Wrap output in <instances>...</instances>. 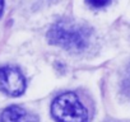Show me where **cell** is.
<instances>
[{
    "label": "cell",
    "mask_w": 130,
    "mask_h": 122,
    "mask_svg": "<svg viewBox=\"0 0 130 122\" xmlns=\"http://www.w3.org/2000/svg\"><path fill=\"white\" fill-rule=\"evenodd\" d=\"M91 37L92 31L89 27L70 21L55 23L47 33V38L51 45L60 46L72 52H80L86 50L91 43Z\"/></svg>",
    "instance_id": "6da1fadb"
},
{
    "label": "cell",
    "mask_w": 130,
    "mask_h": 122,
    "mask_svg": "<svg viewBox=\"0 0 130 122\" xmlns=\"http://www.w3.org/2000/svg\"><path fill=\"white\" fill-rule=\"evenodd\" d=\"M51 113L57 122H87L88 111L75 93L68 92L55 98Z\"/></svg>",
    "instance_id": "7a4b0ae2"
},
{
    "label": "cell",
    "mask_w": 130,
    "mask_h": 122,
    "mask_svg": "<svg viewBox=\"0 0 130 122\" xmlns=\"http://www.w3.org/2000/svg\"><path fill=\"white\" fill-rule=\"evenodd\" d=\"M26 89V79L22 73L10 66L0 68V90L8 95L18 97Z\"/></svg>",
    "instance_id": "3957f363"
},
{
    "label": "cell",
    "mask_w": 130,
    "mask_h": 122,
    "mask_svg": "<svg viewBox=\"0 0 130 122\" xmlns=\"http://www.w3.org/2000/svg\"><path fill=\"white\" fill-rule=\"evenodd\" d=\"M0 122H40V121L36 114L26 111L24 108L18 106H12L2 113Z\"/></svg>",
    "instance_id": "277c9868"
},
{
    "label": "cell",
    "mask_w": 130,
    "mask_h": 122,
    "mask_svg": "<svg viewBox=\"0 0 130 122\" xmlns=\"http://www.w3.org/2000/svg\"><path fill=\"white\" fill-rule=\"evenodd\" d=\"M92 8H103L111 3V0H86Z\"/></svg>",
    "instance_id": "5b68a950"
},
{
    "label": "cell",
    "mask_w": 130,
    "mask_h": 122,
    "mask_svg": "<svg viewBox=\"0 0 130 122\" xmlns=\"http://www.w3.org/2000/svg\"><path fill=\"white\" fill-rule=\"evenodd\" d=\"M3 8H4V2H3V0H0V15H2Z\"/></svg>",
    "instance_id": "8992f818"
}]
</instances>
